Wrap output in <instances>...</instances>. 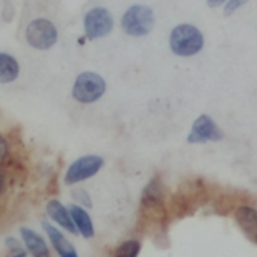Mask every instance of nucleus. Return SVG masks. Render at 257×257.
Masks as SVG:
<instances>
[{"instance_id": "2", "label": "nucleus", "mask_w": 257, "mask_h": 257, "mask_svg": "<svg viewBox=\"0 0 257 257\" xmlns=\"http://www.w3.org/2000/svg\"><path fill=\"white\" fill-rule=\"evenodd\" d=\"M107 90L105 80L92 71H84L77 75L72 86V98L80 104H93L102 98Z\"/></svg>"}, {"instance_id": "3", "label": "nucleus", "mask_w": 257, "mask_h": 257, "mask_svg": "<svg viewBox=\"0 0 257 257\" xmlns=\"http://www.w3.org/2000/svg\"><path fill=\"white\" fill-rule=\"evenodd\" d=\"M142 215L145 220L163 224L167 212L164 206V188L160 178H154L142 194Z\"/></svg>"}, {"instance_id": "16", "label": "nucleus", "mask_w": 257, "mask_h": 257, "mask_svg": "<svg viewBox=\"0 0 257 257\" xmlns=\"http://www.w3.org/2000/svg\"><path fill=\"white\" fill-rule=\"evenodd\" d=\"M72 197L78 202L80 206H83V208H92V199H90V196L87 194V191H84V190H81V188L74 190V191H72Z\"/></svg>"}, {"instance_id": "9", "label": "nucleus", "mask_w": 257, "mask_h": 257, "mask_svg": "<svg viewBox=\"0 0 257 257\" xmlns=\"http://www.w3.org/2000/svg\"><path fill=\"white\" fill-rule=\"evenodd\" d=\"M235 220L244 235L257 244V209L248 205L238 206L235 211Z\"/></svg>"}, {"instance_id": "1", "label": "nucleus", "mask_w": 257, "mask_h": 257, "mask_svg": "<svg viewBox=\"0 0 257 257\" xmlns=\"http://www.w3.org/2000/svg\"><path fill=\"white\" fill-rule=\"evenodd\" d=\"M205 39L202 32L191 24H179L170 33V48L176 56L188 57L203 48Z\"/></svg>"}, {"instance_id": "15", "label": "nucleus", "mask_w": 257, "mask_h": 257, "mask_svg": "<svg viewBox=\"0 0 257 257\" xmlns=\"http://www.w3.org/2000/svg\"><path fill=\"white\" fill-rule=\"evenodd\" d=\"M142 244L137 239H128L122 242L113 253V257H139Z\"/></svg>"}, {"instance_id": "13", "label": "nucleus", "mask_w": 257, "mask_h": 257, "mask_svg": "<svg viewBox=\"0 0 257 257\" xmlns=\"http://www.w3.org/2000/svg\"><path fill=\"white\" fill-rule=\"evenodd\" d=\"M69 212H71L72 221L77 227V232L84 239H92L95 236V227H93L92 218L87 214V211L80 205H71Z\"/></svg>"}, {"instance_id": "22", "label": "nucleus", "mask_w": 257, "mask_h": 257, "mask_svg": "<svg viewBox=\"0 0 257 257\" xmlns=\"http://www.w3.org/2000/svg\"><path fill=\"white\" fill-rule=\"evenodd\" d=\"M2 188H3V173L0 170V191H2Z\"/></svg>"}, {"instance_id": "6", "label": "nucleus", "mask_w": 257, "mask_h": 257, "mask_svg": "<svg viewBox=\"0 0 257 257\" xmlns=\"http://www.w3.org/2000/svg\"><path fill=\"white\" fill-rule=\"evenodd\" d=\"M104 167V158L99 155H84L77 158L74 163L69 164V167L65 172L63 182L66 185H75L83 181H87L99 173V170Z\"/></svg>"}, {"instance_id": "17", "label": "nucleus", "mask_w": 257, "mask_h": 257, "mask_svg": "<svg viewBox=\"0 0 257 257\" xmlns=\"http://www.w3.org/2000/svg\"><path fill=\"white\" fill-rule=\"evenodd\" d=\"M247 0H229L226 3V8H224V14L226 15H232L235 11H238L242 5H245Z\"/></svg>"}, {"instance_id": "21", "label": "nucleus", "mask_w": 257, "mask_h": 257, "mask_svg": "<svg viewBox=\"0 0 257 257\" xmlns=\"http://www.w3.org/2000/svg\"><path fill=\"white\" fill-rule=\"evenodd\" d=\"M11 257H27V253H24V251H18V253H14Z\"/></svg>"}, {"instance_id": "8", "label": "nucleus", "mask_w": 257, "mask_h": 257, "mask_svg": "<svg viewBox=\"0 0 257 257\" xmlns=\"http://www.w3.org/2000/svg\"><path fill=\"white\" fill-rule=\"evenodd\" d=\"M223 139H224V134L218 128V125L209 116L202 114L194 120L187 142L188 143H206V142H220Z\"/></svg>"}, {"instance_id": "11", "label": "nucleus", "mask_w": 257, "mask_h": 257, "mask_svg": "<svg viewBox=\"0 0 257 257\" xmlns=\"http://www.w3.org/2000/svg\"><path fill=\"white\" fill-rule=\"evenodd\" d=\"M45 211H47L48 217H50L57 226H60L62 229H65L66 232H69V233H72V235H77V233H78V232H77V227H75V224H74V221H72V217H71L69 209H66L59 200H56V199L50 200V202L47 203V206H45Z\"/></svg>"}, {"instance_id": "5", "label": "nucleus", "mask_w": 257, "mask_h": 257, "mask_svg": "<svg viewBox=\"0 0 257 257\" xmlns=\"http://www.w3.org/2000/svg\"><path fill=\"white\" fill-rule=\"evenodd\" d=\"M26 41L32 48L50 50L57 42V29L47 18H36L26 27Z\"/></svg>"}, {"instance_id": "14", "label": "nucleus", "mask_w": 257, "mask_h": 257, "mask_svg": "<svg viewBox=\"0 0 257 257\" xmlns=\"http://www.w3.org/2000/svg\"><path fill=\"white\" fill-rule=\"evenodd\" d=\"M18 75H20L18 60L8 53H0V84L12 83L18 78Z\"/></svg>"}, {"instance_id": "7", "label": "nucleus", "mask_w": 257, "mask_h": 257, "mask_svg": "<svg viewBox=\"0 0 257 257\" xmlns=\"http://www.w3.org/2000/svg\"><path fill=\"white\" fill-rule=\"evenodd\" d=\"M113 15L105 8H92L83 18L84 33L92 41L107 36L113 30Z\"/></svg>"}, {"instance_id": "4", "label": "nucleus", "mask_w": 257, "mask_h": 257, "mask_svg": "<svg viewBox=\"0 0 257 257\" xmlns=\"http://www.w3.org/2000/svg\"><path fill=\"white\" fill-rule=\"evenodd\" d=\"M120 24L126 35L139 38L148 35L154 29L155 17L151 8L145 5H134L126 9Z\"/></svg>"}, {"instance_id": "12", "label": "nucleus", "mask_w": 257, "mask_h": 257, "mask_svg": "<svg viewBox=\"0 0 257 257\" xmlns=\"http://www.w3.org/2000/svg\"><path fill=\"white\" fill-rule=\"evenodd\" d=\"M23 242L27 248V251L33 257H51L50 256V250L47 247L45 239L36 233L35 230L29 229V227H21L20 229Z\"/></svg>"}, {"instance_id": "20", "label": "nucleus", "mask_w": 257, "mask_h": 257, "mask_svg": "<svg viewBox=\"0 0 257 257\" xmlns=\"http://www.w3.org/2000/svg\"><path fill=\"white\" fill-rule=\"evenodd\" d=\"M206 2H208V5H209L211 8H217V6L223 5L226 0H206Z\"/></svg>"}, {"instance_id": "18", "label": "nucleus", "mask_w": 257, "mask_h": 257, "mask_svg": "<svg viewBox=\"0 0 257 257\" xmlns=\"http://www.w3.org/2000/svg\"><path fill=\"white\" fill-rule=\"evenodd\" d=\"M6 248L11 250L12 253H18V251H23L21 248V242L17 241L15 238H8L6 239Z\"/></svg>"}, {"instance_id": "10", "label": "nucleus", "mask_w": 257, "mask_h": 257, "mask_svg": "<svg viewBox=\"0 0 257 257\" xmlns=\"http://www.w3.org/2000/svg\"><path fill=\"white\" fill-rule=\"evenodd\" d=\"M42 229L48 235V239L59 257H78L74 245L66 239V236L59 229H56L53 224H50L47 221H42Z\"/></svg>"}, {"instance_id": "19", "label": "nucleus", "mask_w": 257, "mask_h": 257, "mask_svg": "<svg viewBox=\"0 0 257 257\" xmlns=\"http://www.w3.org/2000/svg\"><path fill=\"white\" fill-rule=\"evenodd\" d=\"M8 152H9V145L6 142V139L0 134V163L6 158Z\"/></svg>"}]
</instances>
